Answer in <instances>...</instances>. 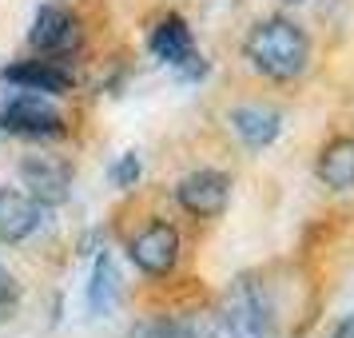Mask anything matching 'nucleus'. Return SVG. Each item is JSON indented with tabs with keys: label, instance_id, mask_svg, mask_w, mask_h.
<instances>
[{
	"label": "nucleus",
	"instance_id": "4",
	"mask_svg": "<svg viewBox=\"0 0 354 338\" xmlns=\"http://www.w3.org/2000/svg\"><path fill=\"white\" fill-rule=\"evenodd\" d=\"M179 255H183V239H179L176 227L163 223V219H151L128 239L131 267L144 271L147 279H167L179 267Z\"/></svg>",
	"mask_w": 354,
	"mask_h": 338
},
{
	"label": "nucleus",
	"instance_id": "6",
	"mask_svg": "<svg viewBox=\"0 0 354 338\" xmlns=\"http://www.w3.org/2000/svg\"><path fill=\"white\" fill-rule=\"evenodd\" d=\"M227 199H231V176L215 171V167H199V171H187V176L176 183V203L192 219H215L227 211Z\"/></svg>",
	"mask_w": 354,
	"mask_h": 338
},
{
	"label": "nucleus",
	"instance_id": "14",
	"mask_svg": "<svg viewBox=\"0 0 354 338\" xmlns=\"http://www.w3.org/2000/svg\"><path fill=\"white\" fill-rule=\"evenodd\" d=\"M140 176H144V160H140L136 151H124V156L112 163V183L120 191H131V187L140 183Z\"/></svg>",
	"mask_w": 354,
	"mask_h": 338
},
{
	"label": "nucleus",
	"instance_id": "5",
	"mask_svg": "<svg viewBox=\"0 0 354 338\" xmlns=\"http://www.w3.org/2000/svg\"><path fill=\"white\" fill-rule=\"evenodd\" d=\"M20 187L32 195L36 203L44 207H60L68 195H72V163L64 156H52V151H32L20 160Z\"/></svg>",
	"mask_w": 354,
	"mask_h": 338
},
{
	"label": "nucleus",
	"instance_id": "8",
	"mask_svg": "<svg viewBox=\"0 0 354 338\" xmlns=\"http://www.w3.org/2000/svg\"><path fill=\"white\" fill-rule=\"evenodd\" d=\"M0 80L17 92H36V96H68L72 92V72L52 56H36V60H20V64L0 68Z\"/></svg>",
	"mask_w": 354,
	"mask_h": 338
},
{
	"label": "nucleus",
	"instance_id": "10",
	"mask_svg": "<svg viewBox=\"0 0 354 338\" xmlns=\"http://www.w3.org/2000/svg\"><path fill=\"white\" fill-rule=\"evenodd\" d=\"M44 227V203L28 191L0 187V243H24Z\"/></svg>",
	"mask_w": 354,
	"mask_h": 338
},
{
	"label": "nucleus",
	"instance_id": "1",
	"mask_svg": "<svg viewBox=\"0 0 354 338\" xmlns=\"http://www.w3.org/2000/svg\"><path fill=\"white\" fill-rule=\"evenodd\" d=\"M243 60L263 80H299L310 68V36L290 17H263L251 24V32L243 40Z\"/></svg>",
	"mask_w": 354,
	"mask_h": 338
},
{
	"label": "nucleus",
	"instance_id": "16",
	"mask_svg": "<svg viewBox=\"0 0 354 338\" xmlns=\"http://www.w3.org/2000/svg\"><path fill=\"white\" fill-rule=\"evenodd\" d=\"M283 4H303V0H283Z\"/></svg>",
	"mask_w": 354,
	"mask_h": 338
},
{
	"label": "nucleus",
	"instance_id": "9",
	"mask_svg": "<svg viewBox=\"0 0 354 338\" xmlns=\"http://www.w3.org/2000/svg\"><path fill=\"white\" fill-rule=\"evenodd\" d=\"M227 128L235 131L251 151H263V147H271L274 140H279V131H283V112L271 108V104H235V108L227 112Z\"/></svg>",
	"mask_w": 354,
	"mask_h": 338
},
{
	"label": "nucleus",
	"instance_id": "3",
	"mask_svg": "<svg viewBox=\"0 0 354 338\" xmlns=\"http://www.w3.org/2000/svg\"><path fill=\"white\" fill-rule=\"evenodd\" d=\"M147 48L156 60H163L167 68H176L179 76H187V80H199L207 64H203V56L195 52V40H192V28H187V20L179 17V12H163L156 24H151V32H147Z\"/></svg>",
	"mask_w": 354,
	"mask_h": 338
},
{
	"label": "nucleus",
	"instance_id": "11",
	"mask_svg": "<svg viewBox=\"0 0 354 338\" xmlns=\"http://www.w3.org/2000/svg\"><path fill=\"white\" fill-rule=\"evenodd\" d=\"M315 176L330 191H354V135H335L330 144L319 147Z\"/></svg>",
	"mask_w": 354,
	"mask_h": 338
},
{
	"label": "nucleus",
	"instance_id": "2",
	"mask_svg": "<svg viewBox=\"0 0 354 338\" xmlns=\"http://www.w3.org/2000/svg\"><path fill=\"white\" fill-rule=\"evenodd\" d=\"M68 131V120L60 108H52L48 96L36 92H17L0 104V135L17 140H56Z\"/></svg>",
	"mask_w": 354,
	"mask_h": 338
},
{
	"label": "nucleus",
	"instance_id": "15",
	"mask_svg": "<svg viewBox=\"0 0 354 338\" xmlns=\"http://www.w3.org/2000/svg\"><path fill=\"white\" fill-rule=\"evenodd\" d=\"M330 338H354V314H346V319L338 322L335 330H330Z\"/></svg>",
	"mask_w": 354,
	"mask_h": 338
},
{
	"label": "nucleus",
	"instance_id": "13",
	"mask_svg": "<svg viewBox=\"0 0 354 338\" xmlns=\"http://www.w3.org/2000/svg\"><path fill=\"white\" fill-rule=\"evenodd\" d=\"M20 306H24V287H20V279L4 263H0V326L4 322H12L20 314Z\"/></svg>",
	"mask_w": 354,
	"mask_h": 338
},
{
	"label": "nucleus",
	"instance_id": "12",
	"mask_svg": "<svg viewBox=\"0 0 354 338\" xmlns=\"http://www.w3.org/2000/svg\"><path fill=\"white\" fill-rule=\"evenodd\" d=\"M115 267H112V255L104 251V255L96 259V271H92V283H88V306L92 310H108V306L115 303Z\"/></svg>",
	"mask_w": 354,
	"mask_h": 338
},
{
	"label": "nucleus",
	"instance_id": "7",
	"mask_svg": "<svg viewBox=\"0 0 354 338\" xmlns=\"http://www.w3.org/2000/svg\"><path fill=\"white\" fill-rule=\"evenodd\" d=\"M80 40V17L68 4H40L28 28V48L36 56H64Z\"/></svg>",
	"mask_w": 354,
	"mask_h": 338
}]
</instances>
